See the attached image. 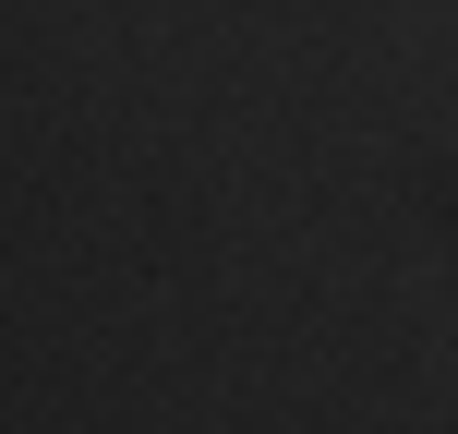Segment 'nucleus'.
Listing matches in <instances>:
<instances>
[]
</instances>
